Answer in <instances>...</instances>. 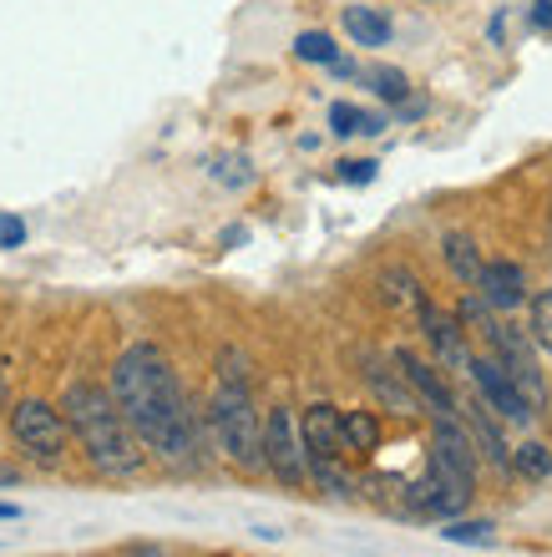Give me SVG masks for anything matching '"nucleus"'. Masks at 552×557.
<instances>
[{
  "label": "nucleus",
  "instance_id": "obj_15",
  "mask_svg": "<svg viewBox=\"0 0 552 557\" xmlns=\"http://www.w3.org/2000/svg\"><path fill=\"white\" fill-rule=\"evenodd\" d=\"M380 294H385V305L391 309H410L416 320H421V309L431 305L426 289H421V278L410 274V269H385V274H380Z\"/></svg>",
  "mask_w": 552,
  "mask_h": 557
},
{
  "label": "nucleus",
  "instance_id": "obj_12",
  "mask_svg": "<svg viewBox=\"0 0 552 557\" xmlns=\"http://www.w3.org/2000/svg\"><path fill=\"white\" fill-rule=\"evenodd\" d=\"M395 370L406 375V385L416 391V400H426V411H431V416H462V411H456V396L446 391V381H441L437 370L426 366L421 355L395 350Z\"/></svg>",
  "mask_w": 552,
  "mask_h": 557
},
{
  "label": "nucleus",
  "instance_id": "obj_2",
  "mask_svg": "<svg viewBox=\"0 0 552 557\" xmlns=\"http://www.w3.org/2000/svg\"><path fill=\"white\" fill-rule=\"evenodd\" d=\"M61 416H66V431L82 441L87 461L102 476H137L143 471L147 451H143V441H137V431L127 425V416L116 411L112 391H102V385H91V381H76L61 396Z\"/></svg>",
  "mask_w": 552,
  "mask_h": 557
},
{
  "label": "nucleus",
  "instance_id": "obj_10",
  "mask_svg": "<svg viewBox=\"0 0 552 557\" xmlns=\"http://www.w3.org/2000/svg\"><path fill=\"white\" fill-rule=\"evenodd\" d=\"M471 289L481 294V305L496 309V314H512V309L527 299V274L523 264H507V259H496V264H481L477 284Z\"/></svg>",
  "mask_w": 552,
  "mask_h": 557
},
{
  "label": "nucleus",
  "instance_id": "obj_26",
  "mask_svg": "<svg viewBox=\"0 0 552 557\" xmlns=\"http://www.w3.org/2000/svg\"><path fill=\"white\" fill-rule=\"evenodd\" d=\"M532 350H548L552 355V289H542L538 299H532Z\"/></svg>",
  "mask_w": 552,
  "mask_h": 557
},
{
  "label": "nucleus",
  "instance_id": "obj_21",
  "mask_svg": "<svg viewBox=\"0 0 552 557\" xmlns=\"http://www.w3.org/2000/svg\"><path fill=\"white\" fill-rule=\"evenodd\" d=\"M512 471H517V476H527V482H548L552 446H542V441H527V446H517V451H512Z\"/></svg>",
  "mask_w": 552,
  "mask_h": 557
},
{
  "label": "nucleus",
  "instance_id": "obj_19",
  "mask_svg": "<svg viewBox=\"0 0 552 557\" xmlns=\"http://www.w3.org/2000/svg\"><path fill=\"white\" fill-rule=\"evenodd\" d=\"M340 436H345V451H376L380 446L376 411H345L340 416Z\"/></svg>",
  "mask_w": 552,
  "mask_h": 557
},
{
  "label": "nucleus",
  "instance_id": "obj_8",
  "mask_svg": "<svg viewBox=\"0 0 552 557\" xmlns=\"http://www.w3.org/2000/svg\"><path fill=\"white\" fill-rule=\"evenodd\" d=\"M466 375L477 381L481 406H487L492 416H502V421H512V425H527V421H532V411H527V400L517 396V385L507 381V370L496 366L492 355H471V366H466Z\"/></svg>",
  "mask_w": 552,
  "mask_h": 557
},
{
  "label": "nucleus",
  "instance_id": "obj_29",
  "mask_svg": "<svg viewBox=\"0 0 552 557\" xmlns=\"http://www.w3.org/2000/svg\"><path fill=\"white\" fill-rule=\"evenodd\" d=\"M532 26L552 30V0H532Z\"/></svg>",
  "mask_w": 552,
  "mask_h": 557
},
{
  "label": "nucleus",
  "instance_id": "obj_5",
  "mask_svg": "<svg viewBox=\"0 0 552 557\" xmlns=\"http://www.w3.org/2000/svg\"><path fill=\"white\" fill-rule=\"evenodd\" d=\"M11 436L21 441V451L30 461H41V467H57L61 456H66V416L57 406H46V400H15L11 406Z\"/></svg>",
  "mask_w": 552,
  "mask_h": 557
},
{
  "label": "nucleus",
  "instance_id": "obj_25",
  "mask_svg": "<svg viewBox=\"0 0 552 557\" xmlns=\"http://www.w3.org/2000/svg\"><path fill=\"white\" fill-rule=\"evenodd\" d=\"M208 173L219 177L223 188H248V183H254V162H248L244 152H229V158H213Z\"/></svg>",
  "mask_w": 552,
  "mask_h": 557
},
{
  "label": "nucleus",
  "instance_id": "obj_17",
  "mask_svg": "<svg viewBox=\"0 0 552 557\" xmlns=\"http://www.w3.org/2000/svg\"><path fill=\"white\" fill-rule=\"evenodd\" d=\"M391 127V122L380 117V112H365L355 102H334L330 107V133L334 137H380Z\"/></svg>",
  "mask_w": 552,
  "mask_h": 557
},
{
  "label": "nucleus",
  "instance_id": "obj_23",
  "mask_svg": "<svg viewBox=\"0 0 552 557\" xmlns=\"http://www.w3.org/2000/svg\"><path fill=\"white\" fill-rule=\"evenodd\" d=\"M365 76V87L376 91V97H385V102H406L410 97V82H406V72H395V66H370V72H360Z\"/></svg>",
  "mask_w": 552,
  "mask_h": 557
},
{
  "label": "nucleus",
  "instance_id": "obj_24",
  "mask_svg": "<svg viewBox=\"0 0 552 557\" xmlns=\"http://www.w3.org/2000/svg\"><path fill=\"white\" fill-rule=\"evenodd\" d=\"M294 57L309 61V66H330V61L340 57V46H334L324 30H299V36H294Z\"/></svg>",
  "mask_w": 552,
  "mask_h": 557
},
{
  "label": "nucleus",
  "instance_id": "obj_31",
  "mask_svg": "<svg viewBox=\"0 0 552 557\" xmlns=\"http://www.w3.org/2000/svg\"><path fill=\"white\" fill-rule=\"evenodd\" d=\"M127 557H162V547H152V543H147V547H132Z\"/></svg>",
  "mask_w": 552,
  "mask_h": 557
},
{
  "label": "nucleus",
  "instance_id": "obj_3",
  "mask_svg": "<svg viewBox=\"0 0 552 557\" xmlns=\"http://www.w3.org/2000/svg\"><path fill=\"white\" fill-rule=\"evenodd\" d=\"M213 436H219L223 456H229L238 471H263V421L254 411V391L248 381H219L213 391Z\"/></svg>",
  "mask_w": 552,
  "mask_h": 557
},
{
  "label": "nucleus",
  "instance_id": "obj_13",
  "mask_svg": "<svg viewBox=\"0 0 552 557\" xmlns=\"http://www.w3.org/2000/svg\"><path fill=\"white\" fill-rule=\"evenodd\" d=\"M365 385L376 391V400L385 406V411H395V416H421V400H416V391L406 385V375H401V370H385V366H376V360H370V370H365Z\"/></svg>",
  "mask_w": 552,
  "mask_h": 557
},
{
  "label": "nucleus",
  "instance_id": "obj_22",
  "mask_svg": "<svg viewBox=\"0 0 552 557\" xmlns=\"http://www.w3.org/2000/svg\"><path fill=\"white\" fill-rule=\"evenodd\" d=\"M441 537H446V543H462V547H492V543H496V528L487 522V517H471V522L451 517Z\"/></svg>",
  "mask_w": 552,
  "mask_h": 557
},
{
  "label": "nucleus",
  "instance_id": "obj_30",
  "mask_svg": "<svg viewBox=\"0 0 552 557\" xmlns=\"http://www.w3.org/2000/svg\"><path fill=\"white\" fill-rule=\"evenodd\" d=\"M21 517V507H11V502H0V522H15Z\"/></svg>",
  "mask_w": 552,
  "mask_h": 557
},
{
  "label": "nucleus",
  "instance_id": "obj_4",
  "mask_svg": "<svg viewBox=\"0 0 552 557\" xmlns=\"http://www.w3.org/2000/svg\"><path fill=\"white\" fill-rule=\"evenodd\" d=\"M471 492H477V476H466V471L451 467L446 456L431 451V467H426V476L406 486V512H416V517H441V522H451V517L466 512Z\"/></svg>",
  "mask_w": 552,
  "mask_h": 557
},
{
  "label": "nucleus",
  "instance_id": "obj_18",
  "mask_svg": "<svg viewBox=\"0 0 552 557\" xmlns=\"http://www.w3.org/2000/svg\"><path fill=\"white\" fill-rule=\"evenodd\" d=\"M309 482L320 486L324 497H334V502H349L355 492H360V482L345 471V456H334V461H309Z\"/></svg>",
  "mask_w": 552,
  "mask_h": 557
},
{
  "label": "nucleus",
  "instance_id": "obj_1",
  "mask_svg": "<svg viewBox=\"0 0 552 557\" xmlns=\"http://www.w3.org/2000/svg\"><path fill=\"white\" fill-rule=\"evenodd\" d=\"M112 400L152 456H162V461H193L198 431H193L188 396H183V385H177L173 360H168L158 345L143 339V345H127V350L116 355Z\"/></svg>",
  "mask_w": 552,
  "mask_h": 557
},
{
  "label": "nucleus",
  "instance_id": "obj_7",
  "mask_svg": "<svg viewBox=\"0 0 552 557\" xmlns=\"http://www.w3.org/2000/svg\"><path fill=\"white\" fill-rule=\"evenodd\" d=\"M263 467L274 471L284 486H305L309 467H305V446H299V425L284 406L263 416Z\"/></svg>",
  "mask_w": 552,
  "mask_h": 557
},
{
  "label": "nucleus",
  "instance_id": "obj_14",
  "mask_svg": "<svg viewBox=\"0 0 552 557\" xmlns=\"http://www.w3.org/2000/svg\"><path fill=\"white\" fill-rule=\"evenodd\" d=\"M466 436H471V446H481V451L492 456L496 467L507 471L512 467V451H507V441H502V431H496V421H492V411L481 406V400H466Z\"/></svg>",
  "mask_w": 552,
  "mask_h": 557
},
{
  "label": "nucleus",
  "instance_id": "obj_27",
  "mask_svg": "<svg viewBox=\"0 0 552 557\" xmlns=\"http://www.w3.org/2000/svg\"><path fill=\"white\" fill-rule=\"evenodd\" d=\"M340 168V183H355V188H365V183H376V158H345V162H334Z\"/></svg>",
  "mask_w": 552,
  "mask_h": 557
},
{
  "label": "nucleus",
  "instance_id": "obj_9",
  "mask_svg": "<svg viewBox=\"0 0 552 557\" xmlns=\"http://www.w3.org/2000/svg\"><path fill=\"white\" fill-rule=\"evenodd\" d=\"M421 324H426V339H431V355H437L441 370H456V375H466V366H471V350H466V330L456 314H446V309L426 305L421 309Z\"/></svg>",
  "mask_w": 552,
  "mask_h": 557
},
{
  "label": "nucleus",
  "instance_id": "obj_20",
  "mask_svg": "<svg viewBox=\"0 0 552 557\" xmlns=\"http://www.w3.org/2000/svg\"><path fill=\"white\" fill-rule=\"evenodd\" d=\"M441 253H446V269L462 284H477V274H481V253H477V244L466 234H446V244H441Z\"/></svg>",
  "mask_w": 552,
  "mask_h": 557
},
{
  "label": "nucleus",
  "instance_id": "obj_6",
  "mask_svg": "<svg viewBox=\"0 0 552 557\" xmlns=\"http://www.w3.org/2000/svg\"><path fill=\"white\" fill-rule=\"evenodd\" d=\"M487 345H492V360L507 370V381L517 385V396L527 400V411L538 416L548 411V381H542L538 370V355H532V339L523 330H512V324H492L487 330Z\"/></svg>",
  "mask_w": 552,
  "mask_h": 557
},
{
  "label": "nucleus",
  "instance_id": "obj_16",
  "mask_svg": "<svg viewBox=\"0 0 552 557\" xmlns=\"http://www.w3.org/2000/svg\"><path fill=\"white\" fill-rule=\"evenodd\" d=\"M345 36L355 46H385L391 41V21H385V11H376V5H345Z\"/></svg>",
  "mask_w": 552,
  "mask_h": 557
},
{
  "label": "nucleus",
  "instance_id": "obj_11",
  "mask_svg": "<svg viewBox=\"0 0 552 557\" xmlns=\"http://www.w3.org/2000/svg\"><path fill=\"white\" fill-rule=\"evenodd\" d=\"M299 446H305V467L309 461H334L345 456V436H340V411L334 406H309L299 421Z\"/></svg>",
  "mask_w": 552,
  "mask_h": 557
},
{
  "label": "nucleus",
  "instance_id": "obj_28",
  "mask_svg": "<svg viewBox=\"0 0 552 557\" xmlns=\"http://www.w3.org/2000/svg\"><path fill=\"white\" fill-rule=\"evenodd\" d=\"M26 244V223L15 213H0V249H21Z\"/></svg>",
  "mask_w": 552,
  "mask_h": 557
}]
</instances>
